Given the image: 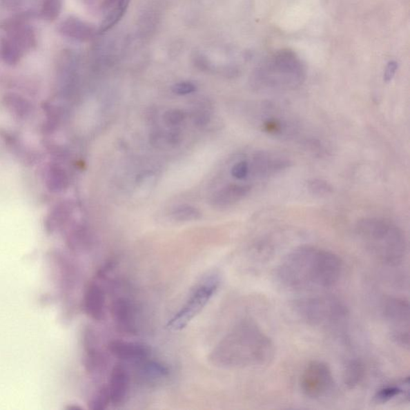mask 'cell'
Listing matches in <instances>:
<instances>
[{
  "label": "cell",
  "instance_id": "29",
  "mask_svg": "<svg viewBox=\"0 0 410 410\" xmlns=\"http://www.w3.org/2000/svg\"><path fill=\"white\" fill-rule=\"evenodd\" d=\"M195 91H196V86L190 82L178 83L173 87V92L179 96H185V95L191 94Z\"/></svg>",
  "mask_w": 410,
  "mask_h": 410
},
{
  "label": "cell",
  "instance_id": "20",
  "mask_svg": "<svg viewBox=\"0 0 410 410\" xmlns=\"http://www.w3.org/2000/svg\"><path fill=\"white\" fill-rule=\"evenodd\" d=\"M409 377L404 379L403 381L396 384H388L380 389L375 395L374 400L377 403L384 404L391 402L402 395L409 397Z\"/></svg>",
  "mask_w": 410,
  "mask_h": 410
},
{
  "label": "cell",
  "instance_id": "17",
  "mask_svg": "<svg viewBox=\"0 0 410 410\" xmlns=\"http://www.w3.org/2000/svg\"><path fill=\"white\" fill-rule=\"evenodd\" d=\"M44 183L50 193H63L69 186L66 170L57 164H48L44 171Z\"/></svg>",
  "mask_w": 410,
  "mask_h": 410
},
{
  "label": "cell",
  "instance_id": "16",
  "mask_svg": "<svg viewBox=\"0 0 410 410\" xmlns=\"http://www.w3.org/2000/svg\"><path fill=\"white\" fill-rule=\"evenodd\" d=\"M84 356L83 363L89 373H93L103 364V356L97 348L96 338L91 329H86L84 333Z\"/></svg>",
  "mask_w": 410,
  "mask_h": 410
},
{
  "label": "cell",
  "instance_id": "15",
  "mask_svg": "<svg viewBox=\"0 0 410 410\" xmlns=\"http://www.w3.org/2000/svg\"><path fill=\"white\" fill-rule=\"evenodd\" d=\"M59 31L64 37L77 39V41H88L95 35V29L91 25L75 17H69L65 19L59 25Z\"/></svg>",
  "mask_w": 410,
  "mask_h": 410
},
{
  "label": "cell",
  "instance_id": "31",
  "mask_svg": "<svg viewBox=\"0 0 410 410\" xmlns=\"http://www.w3.org/2000/svg\"><path fill=\"white\" fill-rule=\"evenodd\" d=\"M68 410H81L83 409L82 407L78 406H69L66 408Z\"/></svg>",
  "mask_w": 410,
  "mask_h": 410
},
{
  "label": "cell",
  "instance_id": "27",
  "mask_svg": "<svg viewBox=\"0 0 410 410\" xmlns=\"http://www.w3.org/2000/svg\"><path fill=\"white\" fill-rule=\"evenodd\" d=\"M124 12L125 11L124 9L119 8L118 5H117V8H115L113 11L110 12L108 14L106 18L104 19L101 28H99V32H107L110 28H112L113 26H115V25L121 21V19L124 16Z\"/></svg>",
  "mask_w": 410,
  "mask_h": 410
},
{
  "label": "cell",
  "instance_id": "6",
  "mask_svg": "<svg viewBox=\"0 0 410 410\" xmlns=\"http://www.w3.org/2000/svg\"><path fill=\"white\" fill-rule=\"evenodd\" d=\"M219 286L218 277L212 275L198 284L179 311L169 320L167 328L172 331H181L207 306Z\"/></svg>",
  "mask_w": 410,
  "mask_h": 410
},
{
  "label": "cell",
  "instance_id": "28",
  "mask_svg": "<svg viewBox=\"0 0 410 410\" xmlns=\"http://www.w3.org/2000/svg\"><path fill=\"white\" fill-rule=\"evenodd\" d=\"M185 118H186V113L181 109L168 110L164 115V121L169 126H177V125L182 124Z\"/></svg>",
  "mask_w": 410,
  "mask_h": 410
},
{
  "label": "cell",
  "instance_id": "23",
  "mask_svg": "<svg viewBox=\"0 0 410 410\" xmlns=\"http://www.w3.org/2000/svg\"><path fill=\"white\" fill-rule=\"evenodd\" d=\"M23 55L22 50L11 39L8 37L2 39L0 43V57L5 64L14 66L21 61Z\"/></svg>",
  "mask_w": 410,
  "mask_h": 410
},
{
  "label": "cell",
  "instance_id": "2",
  "mask_svg": "<svg viewBox=\"0 0 410 410\" xmlns=\"http://www.w3.org/2000/svg\"><path fill=\"white\" fill-rule=\"evenodd\" d=\"M274 344L253 321L237 324L214 350V362L226 368L263 366L272 360Z\"/></svg>",
  "mask_w": 410,
  "mask_h": 410
},
{
  "label": "cell",
  "instance_id": "1",
  "mask_svg": "<svg viewBox=\"0 0 410 410\" xmlns=\"http://www.w3.org/2000/svg\"><path fill=\"white\" fill-rule=\"evenodd\" d=\"M343 263L338 255L319 247L294 248L275 269L280 287L290 292H311L334 286L342 276Z\"/></svg>",
  "mask_w": 410,
  "mask_h": 410
},
{
  "label": "cell",
  "instance_id": "10",
  "mask_svg": "<svg viewBox=\"0 0 410 410\" xmlns=\"http://www.w3.org/2000/svg\"><path fill=\"white\" fill-rule=\"evenodd\" d=\"M108 388L113 404L119 406L125 401L130 388V376L128 370L122 364H118L113 367Z\"/></svg>",
  "mask_w": 410,
  "mask_h": 410
},
{
  "label": "cell",
  "instance_id": "5",
  "mask_svg": "<svg viewBox=\"0 0 410 410\" xmlns=\"http://www.w3.org/2000/svg\"><path fill=\"white\" fill-rule=\"evenodd\" d=\"M303 81V72L296 63L280 62L267 65L256 74L253 86L260 91L283 92L293 90Z\"/></svg>",
  "mask_w": 410,
  "mask_h": 410
},
{
  "label": "cell",
  "instance_id": "9",
  "mask_svg": "<svg viewBox=\"0 0 410 410\" xmlns=\"http://www.w3.org/2000/svg\"><path fill=\"white\" fill-rule=\"evenodd\" d=\"M260 128L270 136L281 139H294L299 134L298 125L293 119L269 105L260 112Z\"/></svg>",
  "mask_w": 410,
  "mask_h": 410
},
{
  "label": "cell",
  "instance_id": "12",
  "mask_svg": "<svg viewBox=\"0 0 410 410\" xmlns=\"http://www.w3.org/2000/svg\"><path fill=\"white\" fill-rule=\"evenodd\" d=\"M108 350L117 358L128 362H141L150 355V349L144 344L119 340L110 342Z\"/></svg>",
  "mask_w": 410,
  "mask_h": 410
},
{
  "label": "cell",
  "instance_id": "11",
  "mask_svg": "<svg viewBox=\"0 0 410 410\" xmlns=\"http://www.w3.org/2000/svg\"><path fill=\"white\" fill-rule=\"evenodd\" d=\"M252 190L243 185L231 183L215 193L211 199L212 206L217 209H226L243 201Z\"/></svg>",
  "mask_w": 410,
  "mask_h": 410
},
{
  "label": "cell",
  "instance_id": "14",
  "mask_svg": "<svg viewBox=\"0 0 410 410\" xmlns=\"http://www.w3.org/2000/svg\"><path fill=\"white\" fill-rule=\"evenodd\" d=\"M105 294L103 289L96 283L90 284L85 290L84 309L88 317L101 322L104 318Z\"/></svg>",
  "mask_w": 410,
  "mask_h": 410
},
{
  "label": "cell",
  "instance_id": "7",
  "mask_svg": "<svg viewBox=\"0 0 410 410\" xmlns=\"http://www.w3.org/2000/svg\"><path fill=\"white\" fill-rule=\"evenodd\" d=\"M384 316L389 324L391 338L404 347L409 346V304L408 300L389 297L384 302Z\"/></svg>",
  "mask_w": 410,
  "mask_h": 410
},
{
  "label": "cell",
  "instance_id": "21",
  "mask_svg": "<svg viewBox=\"0 0 410 410\" xmlns=\"http://www.w3.org/2000/svg\"><path fill=\"white\" fill-rule=\"evenodd\" d=\"M3 139L7 145L11 148L12 151L17 157L21 159L25 164H32L37 159L36 153L25 146L24 144L14 137V135L7 132L2 133Z\"/></svg>",
  "mask_w": 410,
  "mask_h": 410
},
{
  "label": "cell",
  "instance_id": "13",
  "mask_svg": "<svg viewBox=\"0 0 410 410\" xmlns=\"http://www.w3.org/2000/svg\"><path fill=\"white\" fill-rule=\"evenodd\" d=\"M112 316L119 331L129 334L137 333L135 313L132 306L128 300L117 299L111 306Z\"/></svg>",
  "mask_w": 410,
  "mask_h": 410
},
{
  "label": "cell",
  "instance_id": "24",
  "mask_svg": "<svg viewBox=\"0 0 410 410\" xmlns=\"http://www.w3.org/2000/svg\"><path fill=\"white\" fill-rule=\"evenodd\" d=\"M202 216L199 210L191 206V205H182L175 208L172 213V217L175 221L188 222L197 221Z\"/></svg>",
  "mask_w": 410,
  "mask_h": 410
},
{
  "label": "cell",
  "instance_id": "19",
  "mask_svg": "<svg viewBox=\"0 0 410 410\" xmlns=\"http://www.w3.org/2000/svg\"><path fill=\"white\" fill-rule=\"evenodd\" d=\"M2 103L5 108L18 119H28L33 113L32 104L17 93H7L3 97Z\"/></svg>",
  "mask_w": 410,
  "mask_h": 410
},
{
  "label": "cell",
  "instance_id": "4",
  "mask_svg": "<svg viewBox=\"0 0 410 410\" xmlns=\"http://www.w3.org/2000/svg\"><path fill=\"white\" fill-rule=\"evenodd\" d=\"M295 313L310 326L338 330L346 326L348 309L337 297L330 295H315L297 300L293 306Z\"/></svg>",
  "mask_w": 410,
  "mask_h": 410
},
{
  "label": "cell",
  "instance_id": "26",
  "mask_svg": "<svg viewBox=\"0 0 410 410\" xmlns=\"http://www.w3.org/2000/svg\"><path fill=\"white\" fill-rule=\"evenodd\" d=\"M111 403L108 387H102L89 402V408L94 410L107 409Z\"/></svg>",
  "mask_w": 410,
  "mask_h": 410
},
{
  "label": "cell",
  "instance_id": "25",
  "mask_svg": "<svg viewBox=\"0 0 410 410\" xmlns=\"http://www.w3.org/2000/svg\"><path fill=\"white\" fill-rule=\"evenodd\" d=\"M62 0H43L41 7V16L48 21H54L61 12Z\"/></svg>",
  "mask_w": 410,
  "mask_h": 410
},
{
  "label": "cell",
  "instance_id": "8",
  "mask_svg": "<svg viewBox=\"0 0 410 410\" xmlns=\"http://www.w3.org/2000/svg\"><path fill=\"white\" fill-rule=\"evenodd\" d=\"M300 387L306 397L318 399L327 395L333 387L331 369L326 362L313 361L304 368L300 378Z\"/></svg>",
  "mask_w": 410,
  "mask_h": 410
},
{
  "label": "cell",
  "instance_id": "30",
  "mask_svg": "<svg viewBox=\"0 0 410 410\" xmlns=\"http://www.w3.org/2000/svg\"><path fill=\"white\" fill-rule=\"evenodd\" d=\"M398 68L397 63L395 62H390L387 66L386 73H384V79L387 81H390L394 76L395 73H396Z\"/></svg>",
  "mask_w": 410,
  "mask_h": 410
},
{
  "label": "cell",
  "instance_id": "18",
  "mask_svg": "<svg viewBox=\"0 0 410 410\" xmlns=\"http://www.w3.org/2000/svg\"><path fill=\"white\" fill-rule=\"evenodd\" d=\"M72 213V206L68 202H61L50 210L44 219V228L48 234H53L67 222Z\"/></svg>",
  "mask_w": 410,
  "mask_h": 410
},
{
  "label": "cell",
  "instance_id": "3",
  "mask_svg": "<svg viewBox=\"0 0 410 410\" xmlns=\"http://www.w3.org/2000/svg\"><path fill=\"white\" fill-rule=\"evenodd\" d=\"M362 247L378 262L389 266L401 264L407 253V241L401 228L387 219L364 217L355 228Z\"/></svg>",
  "mask_w": 410,
  "mask_h": 410
},
{
  "label": "cell",
  "instance_id": "22",
  "mask_svg": "<svg viewBox=\"0 0 410 410\" xmlns=\"http://www.w3.org/2000/svg\"><path fill=\"white\" fill-rule=\"evenodd\" d=\"M364 376V364L358 360H351L344 367L343 381L348 388L353 389L358 387L362 382Z\"/></svg>",
  "mask_w": 410,
  "mask_h": 410
}]
</instances>
